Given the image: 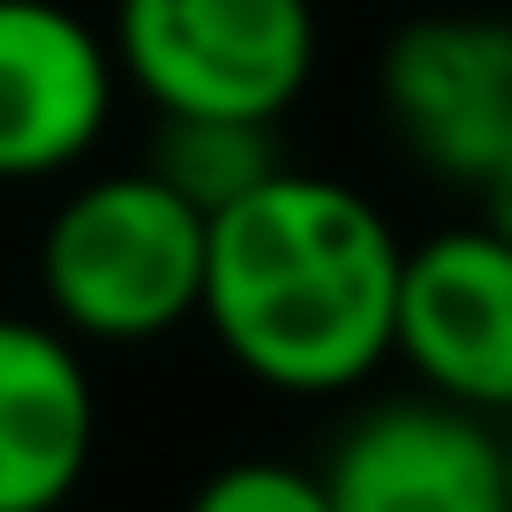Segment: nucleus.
Segmentation results:
<instances>
[{
  "instance_id": "6e6552de",
  "label": "nucleus",
  "mask_w": 512,
  "mask_h": 512,
  "mask_svg": "<svg viewBox=\"0 0 512 512\" xmlns=\"http://www.w3.org/2000/svg\"><path fill=\"white\" fill-rule=\"evenodd\" d=\"M98 445L91 369L61 324L0 317V512H61Z\"/></svg>"
},
{
  "instance_id": "1a4fd4ad",
  "label": "nucleus",
  "mask_w": 512,
  "mask_h": 512,
  "mask_svg": "<svg viewBox=\"0 0 512 512\" xmlns=\"http://www.w3.org/2000/svg\"><path fill=\"white\" fill-rule=\"evenodd\" d=\"M279 166L272 121H226V113H159V144H151V174L174 196H189L196 211L234 204L241 189Z\"/></svg>"
},
{
  "instance_id": "0eeeda50",
  "label": "nucleus",
  "mask_w": 512,
  "mask_h": 512,
  "mask_svg": "<svg viewBox=\"0 0 512 512\" xmlns=\"http://www.w3.org/2000/svg\"><path fill=\"white\" fill-rule=\"evenodd\" d=\"M113 46L61 0H0V181L68 174L113 121Z\"/></svg>"
},
{
  "instance_id": "9b49d317",
  "label": "nucleus",
  "mask_w": 512,
  "mask_h": 512,
  "mask_svg": "<svg viewBox=\"0 0 512 512\" xmlns=\"http://www.w3.org/2000/svg\"><path fill=\"white\" fill-rule=\"evenodd\" d=\"M475 204H482V226L512 241V144L497 151L490 166H482V181H475Z\"/></svg>"
},
{
  "instance_id": "423d86ee",
  "label": "nucleus",
  "mask_w": 512,
  "mask_h": 512,
  "mask_svg": "<svg viewBox=\"0 0 512 512\" xmlns=\"http://www.w3.org/2000/svg\"><path fill=\"white\" fill-rule=\"evenodd\" d=\"M384 121L430 174L475 189L512 144V23L497 16H415L392 31L377 68Z\"/></svg>"
},
{
  "instance_id": "39448f33",
  "label": "nucleus",
  "mask_w": 512,
  "mask_h": 512,
  "mask_svg": "<svg viewBox=\"0 0 512 512\" xmlns=\"http://www.w3.org/2000/svg\"><path fill=\"white\" fill-rule=\"evenodd\" d=\"M317 482L332 512H512L505 430L437 392H400L347 415Z\"/></svg>"
},
{
  "instance_id": "20e7f679",
  "label": "nucleus",
  "mask_w": 512,
  "mask_h": 512,
  "mask_svg": "<svg viewBox=\"0 0 512 512\" xmlns=\"http://www.w3.org/2000/svg\"><path fill=\"white\" fill-rule=\"evenodd\" d=\"M392 354L422 392L505 422L512 415V241L490 226H452L400 256Z\"/></svg>"
},
{
  "instance_id": "f03ea898",
  "label": "nucleus",
  "mask_w": 512,
  "mask_h": 512,
  "mask_svg": "<svg viewBox=\"0 0 512 512\" xmlns=\"http://www.w3.org/2000/svg\"><path fill=\"white\" fill-rule=\"evenodd\" d=\"M38 287L68 339L144 347L196 317L204 294V211L159 174H98L68 189L38 241Z\"/></svg>"
},
{
  "instance_id": "f8f14e48",
  "label": "nucleus",
  "mask_w": 512,
  "mask_h": 512,
  "mask_svg": "<svg viewBox=\"0 0 512 512\" xmlns=\"http://www.w3.org/2000/svg\"><path fill=\"white\" fill-rule=\"evenodd\" d=\"M497 430H505V497H512V415L497 422Z\"/></svg>"
},
{
  "instance_id": "7ed1b4c3",
  "label": "nucleus",
  "mask_w": 512,
  "mask_h": 512,
  "mask_svg": "<svg viewBox=\"0 0 512 512\" xmlns=\"http://www.w3.org/2000/svg\"><path fill=\"white\" fill-rule=\"evenodd\" d=\"M113 68L159 113L279 121L317 68L309 0H113Z\"/></svg>"
},
{
  "instance_id": "9d476101",
  "label": "nucleus",
  "mask_w": 512,
  "mask_h": 512,
  "mask_svg": "<svg viewBox=\"0 0 512 512\" xmlns=\"http://www.w3.org/2000/svg\"><path fill=\"white\" fill-rule=\"evenodd\" d=\"M189 512H332L317 467H294V460H234L219 475L196 482Z\"/></svg>"
},
{
  "instance_id": "f257e3e1",
  "label": "nucleus",
  "mask_w": 512,
  "mask_h": 512,
  "mask_svg": "<svg viewBox=\"0 0 512 512\" xmlns=\"http://www.w3.org/2000/svg\"><path fill=\"white\" fill-rule=\"evenodd\" d=\"M400 256V234L362 189L272 166L204 219L196 317L226 362L272 392H354L377 362H392Z\"/></svg>"
}]
</instances>
